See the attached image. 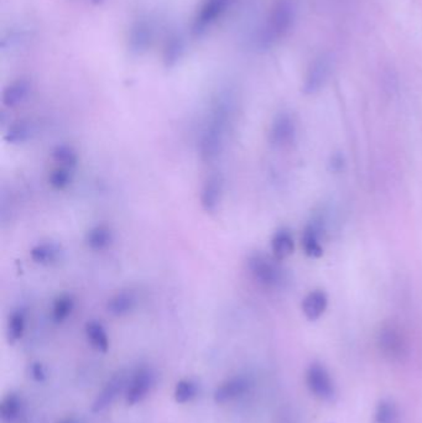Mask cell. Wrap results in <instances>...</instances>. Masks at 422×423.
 <instances>
[{
    "instance_id": "18",
    "label": "cell",
    "mask_w": 422,
    "mask_h": 423,
    "mask_svg": "<svg viewBox=\"0 0 422 423\" xmlns=\"http://www.w3.org/2000/svg\"><path fill=\"white\" fill-rule=\"evenodd\" d=\"M31 92V83L25 78L11 82L3 92V104L8 108H15L24 103Z\"/></svg>"
},
{
    "instance_id": "33",
    "label": "cell",
    "mask_w": 422,
    "mask_h": 423,
    "mask_svg": "<svg viewBox=\"0 0 422 423\" xmlns=\"http://www.w3.org/2000/svg\"><path fill=\"white\" fill-rule=\"evenodd\" d=\"M89 1H91L92 4H94V6H101V4H102V3H104L106 0H89Z\"/></svg>"
},
{
    "instance_id": "6",
    "label": "cell",
    "mask_w": 422,
    "mask_h": 423,
    "mask_svg": "<svg viewBox=\"0 0 422 423\" xmlns=\"http://www.w3.org/2000/svg\"><path fill=\"white\" fill-rule=\"evenodd\" d=\"M248 269L255 281L265 288H279L285 281V274L275 260L263 254H253L248 259Z\"/></svg>"
},
{
    "instance_id": "4",
    "label": "cell",
    "mask_w": 422,
    "mask_h": 423,
    "mask_svg": "<svg viewBox=\"0 0 422 423\" xmlns=\"http://www.w3.org/2000/svg\"><path fill=\"white\" fill-rule=\"evenodd\" d=\"M157 384V374L150 366H140L128 378L125 386L124 401L128 406H136L150 396Z\"/></svg>"
},
{
    "instance_id": "24",
    "label": "cell",
    "mask_w": 422,
    "mask_h": 423,
    "mask_svg": "<svg viewBox=\"0 0 422 423\" xmlns=\"http://www.w3.org/2000/svg\"><path fill=\"white\" fill-rule=\"evenodd\" d=\"M200 394V386L197 381L190 378H184L176 383L173 387V400L179 405H186L194 401Z\"/></svg>"
},
{
    "instance_id": "8",
    "label": "cell",
    "mask_w": 422,
    "mask_h": 423,
    "mask_svg": "<svg viewBox=\"0 0 422 423\" xmlns=\"http://www.w3.org/2000/svg\"><path fill=\"white\" fill-rule=\"evenodd\" d=\"M252 386V380L247 375H232L216 386L213 401L217 405H229L238 401L249 394Z\"/></svg>"
},
{
    "instance_id": "11",
    "label": "cell",
    "mask_w": 422,
    "mask_h": 423,
    "mask_svg": "<svg viewBox=\"0 0 422 423\" xmlns=\"http://www.w3.org/2000/svg\"><path fill=\"white\" fill-rule=\"evenodd\" d=\"M306 383L310 391L321 400H330L335 396V385L328 371L319 364L310 366L306 373Z\"/></svg>"
},
{
    "instance_id": "14",
    "label": "cell",
    "mask_w": 422,
    "mask_h": 423,
    "mask_svg": "<svg viewBox=\"0 0 422 423\" xmlns=\"http://www.w3.org/2000/svg\"><path fill=\"white\" fill-rule=\"evenodd\" d=\"M378 346L385 357L390 359H400L405 354V341L393 327H385L379 332Z\"/></svg>"
},
{
    "instance_id": "2",
    "label": "cell",
    "mask_w": 422,
    "mask_h": 423,
    "mask_svg": "<svg viewBox=\"0 0 422 423\" xmlns=\"http://www.w3.org/2000/svg\"><path fill=\"white\" fill-rule=\"evenodd\" d=\"M298 15L295 0H275L259 33L258 43L261 49H270L286 38Z\"/></svg>"
},
{
    "instance_id": "31",
    "label": "cell",
    "mask_w": 422,
    "mask_h": 423,
    "mask_svg": "<svg viewBox=\"0 0 422 423\" xmlns=\"http://www.w3.org/2000/svg\"><path fill=\"white\" fill-rule=\"evenodd\" d=\"M30 375L38 383H43L45 380L48 379V371H46V368L41 363L31 364V366H30Z\"/></svg>"
},
{
    "instance_id": "5",
    "label": "cell",
    "mask_w": 422,
    "mask_h": 423,
    "mask_svg": "<svg viewBox=\"0 0 422 423\" xmlns=\"http://www.w3.org/2000/svg\"><path fill=\"white\" fill-rule=\"evenodd\" d=\"M157 36V22L150 15H140L131 22L126 38L130 54L140 56L152 49Z\"/></svg>"
},
{
    "instance_id": "17",
    "label": "cell",
    "mask_w": 422,
    "mask_h": 423,
    "mask_svg": "<svg viewBox=\"0 0 422 423\" xmlns=\"http://www.w3.org/2000/svg\"><path fill=\"white\" fill-rule=\"evenodd\" d=\"M85 336L89 347L98 352H107L110 348V339L106 327L98 320H89L85 327Z\"/></svg>"
},
{
    "instance_id": "9",
    "label": "cell",
    "mask_w": 422,
    "mask_h": 423,
    "mask_svg": "<svg viewBox=\"0 0 422 423\" xmlns=\"http://www.w3.org/2000/svg\"><path fill=\"white\" fill-rule=\"evenodd\" d=\"M332 70V60L328 54H319L310 65L305 82L303 92L306 94H314L321 91L328 80Z\"/></svg>"
},
{
    "instance_id": "21",
    "label": "cell",
    "mask_w": 422,
    "mask_h": 423,
    "mask_svg": "<svg viewBox=\"0 0 422 423\" xmlns=\"http://www.w3.org/2000/svg\"><path fill=\"white\" fill-rule=\"evenodd\" d=\"M27 313L25 309H17L11 312L6 323V338L10 344H17L27 332Z\"/></svg>"
},
{
    "instance_id": "15",
    "label": "cell",
    "mask_w": 422,
    "mask_h": 423,
    "mask_svg": "<svg viewBox=\"0 0 422 423\" xmlns=\"http://www.w3.org/2000/svg\"><path fill=\"white\" fill-rule=\"evenodd\" d=\"M138 306V299L133 291H119L114 293L107 302V311L114 317H125L131 313Z\"/></svg>"
},
{
    "instance_id": "19",
    "label": "cell",
    "mask_w": 422,
    "mask_h": 423,
    "mask_svg": "<svg viewBox=\"0 0 422 423\" xmlns=\"http://www.w3.org/2000/svg\"><path fill=\"white\" fill-rule=\"evenodd\" d=\"M86 245L93 251H103L113 244L114 233L107 225H96L86 234Z\"/></svg>"
},
{
    "instance_id": "1",
    "label": "cell",
    "mask_w": 422,
    "mask_h": 423,
    "mask_svg": "<svg viewBox=\"0 0 422 423\" xmlns=\"http://www.w3.org/2000/svg\"><path fill=\"white\" fill-rule=\"evenodd\" d=\"M231 117V103L227 96L217 99L211 118L201 135L200 155L203 161L212 163L222 155L226 147V131Z\"/></svg>"
},
{
    "instance_id": "10",
    "label": "cell",
    "mask_w": 422,
    "mask_h": 423,
    "mask_svg": "<svg viewBox=\"0 0 422 423\" xmlns=\"http://www.w3.org/2000/svg\"><path fill=\"white\" fill-rule=\"evenodd\" d=\"M224 195V179L221 174H211L201 187L200 201L207 213L219 209Z\"/></svg>"
},
{
    "instance_id": "20",
    "label": "cell",
    "mask_w": 422,
    "mask_h": 423,
    "mask_svg": "<svg viewBox=\"0 0 422 423\" xmlns=\"http://www.w3.org/2000/svg\"><path fill=\"white\" fill-rule=\"evenodd\" d=\"M328 306V297L323 291H312L303 301V312L310 320H319Z\"/></svg>"
},
{
    "instance_id": "22",
    "label": "cell",
    "mask_w": 422,
    "mask_h": 423,
    "mask_svg": "<svg viewBox=\"0 0 422 423\" xmlns=\"http://www.w3.org/2000/svg\"><path fill=\"white\" fill-rule=\"evenodd\" d=\"M62 250L56 243H40L30 251V258L38 265H52L60 260Z\"/></svg>"
},
{
    "instance_id": "12",
    "label": "cell",
    "mask_w": 422,
    "mask_h": 423,
    "mask_svg": "<svg viewBox=\"0 0 422 423\" xmlns=\"http://www.w3.org/2000/svg\"><path fill=\"white\" fill-rule=\"evenodd\" d=\"M296 135V126L287 113L277 115L271 125L270 141L277 147H285L293 142Z\"/></svg>"
},
{
    "instance_id": "13",
    "label": "cell",
    "mask_w": 422,
    "mask_h": 423,
    "mask_svg": "<svg viewBox=\"0 0 422 423\" xmlns=\"http://www.w3.org/2000/svg\"><path fill=\"white\" fill-rule=\"evenodd\" d=\"M25 415V401L17 391H9L0 401V422L19 423Z\"/></svg>"
},
{
    "instance_id": "29",
    "label": "cell",
    "mask_w": 422,
    "mask_h": 423,
    "mask_svg": "<svg viewBox=\"0 0 422 423\" xmlns=\"http://www.w3.org/2000/svg\"><path fill=\"white\" fill-rule=\"evenodd\" d=\"M34 134L33 124L30 121H17L15 124L11 125L9 131L6 134V140L10 141L11 144H20L31 139Z\"/></svg>"
},
{
    "instance_id": "32",
    "label": "cell",
    "mask_w": 422,
    "mask_h": 423,
    "mask_svg": "<svg viewBox=\"0 0 422 423\" xmlns=\"http://www.w3.org/2000/svg\"><path fill=\"white\" fill-rule=\"evenodd\" d=\"M56 423H80V421L76 417H65Z\"/></svg>"
},
{
    "instance_id": "7",
    "label": "cell",
    "mask_w": 422,
    "mask_h": 423,
    "mask_svg": "<svg viewBox=\"0 0 422 423\" xmlns=\"http://www.w3.org/2000/svg\"><path fill=\"white\" fill-rule=\"evenodd\" d=\"M129 375L124 370H119L114 373L109 378L101 390L98 391L97 395L93 399L91 405V411L93 413H102L107 411L114 402L118 400V397L124 396L125 386L128 383Z\"/></svg>"
},
{
    "instance_id": "27",
    "label": "cell",
    "mask_w": 422,
    "mask_h": 423,
    "mask_svg": "<svg viewBox=\"0 0 422 423\" xmlns=\"http://www.w3.org/2000/svg\"><path fill=\"white\" fill-rule=\"evenodd\" d=\"M52 160L60 168L75 170L78 165V155L77 152L68 145H60L52 151Z\"/></svg>"
},
{
    "instance_id": "28",
    "label": "cell",
    "mask_w": 422,
    "mask_h": 423,
    "mask_svg": "<svg viewBox=\"0 0 422 423\" xmlns=\"http://www.w3.org/2000/svg\"><path fill=\"white\" fill-rule=\"evenodd\" d=\"M75 170L56 166L49 174V184L54 190H66L73 182Z\"/></svg>"
},
{
    "instance_id": "3",
    "label": "cell",
    "mask_w": 422,
    "mask_h": 423,
    "mask_svg": "<svg viewBox=\"0 0 422 423\" xmlns=\"http://www.w3.org/2000/svg\"><path fill=\"white\" fill-rule=\"evenodd\" d=\"M238 0H202L191 25V33L195 38L206 35L212 27L226 17L228 11L237 4Z\"/></svg>"
},
{
    "instance_id": "30",
    "label": "cell",
    "mask_w": 422,
    "mask_h": 423,
    "mask_svg": "<svg viewBox=\"0 0 422 423\" xmlns=\"http://www.w3.org/2000/svg\"><path fill=\"white\" fill-rule=\"evenodd\" d=\"M399 413L395 405L388 400L378 403L375 410V423H398Z\"/></svg>"
},
{
    "instance_id": "26",
    "label": "cell",
    "mask_w": 422,
    "mask_h": 423,
    "mask_svg": "<svg viewBox=\"0 0 422 423\" xmlns=\"http://www.w3.org/2000/svg\"><path fill=\"white\" fill-rule=\"evenodd\" d=\"M303 250L306 255L314 259H319L323 255V248L319 244V233L314 225H309L305 229L303 235Z\"/></svg>"
},
{
    "instance_id": "16",
    "label": "cell",
    "mask_w": 422,
    "mask_h": 423,
    "mask_svg": "<svg viewBox=\"0 0 422 423\" xmlns=\"http://www.w3.org/2000/svg\"><path fill=\"white\" fill-rule=\"evenodd\" d=\"M184 52H186V43L184 38L180 33L170 34L163 50V64L166 67H175L180 64V61L184 59Z\"/></svg>"
},
{
    "instance_id": "25",
    "label": "cell",
    "mask_w": 422,
    "mask_h": 423,
    "mask_svg": "<svg viewBox=\"0 0 422 423\" xmlns=\"http://www.w3.org/2000/svg\"><path fill=\"white\" fill-rule=\"evenodd\" d=\"M76 304L75 299H72L68 295H62L54 299L51 309V318L54 323H64L70 318L73 311H75Z\"/></svg>"
},
{
    "instance_id": "23",
    "label": "cell",
    "mask_w": 422,
    "mask_h": 423,
    "mask_svg": "<svg viewBox=\"0 0 422 423\" xmlns=\"http://www.w3.org/2000/svg\"><path fill=\"white\" fill-rule=\"evenodd\" d=\"M295 249L293 235L285 229L279 230L271 239V250L276 260H284L291 255Z\"/></svg>"
}]
</instances>
